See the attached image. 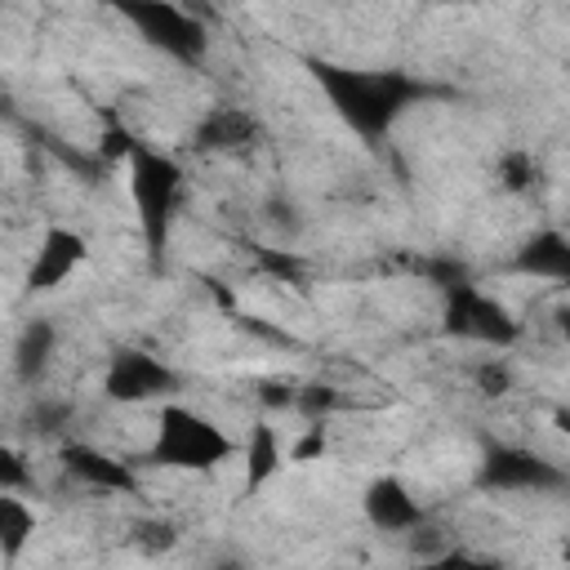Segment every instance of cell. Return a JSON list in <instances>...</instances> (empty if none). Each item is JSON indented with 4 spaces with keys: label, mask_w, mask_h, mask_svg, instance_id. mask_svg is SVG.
I'll list each match as a JSON object with an SVG mask.
<instances>
[{
    "label": "cell",
    "mask_w": 570,
    "mask_h": 570,
    "mask_svg": "<svg viewBox=\"0 0 570 570\" xmlns=\"http://www.w3.org/2000/svg\"><path fill=\"white\" fill-rule=\"evenodd\" d=\"M129 191H134V205H138V218H142V232H147L151 249H160L165 232L174 223L178 191H183V169L165 151H151V147L134 142L129 147Z\"/></svg>",
    "instance_id": "3"
},
{
    "label": "cell",
    "mask_w": 570,
    "mask_h": 570,
    "mask_svg": "<svg viewBox=\"0 0 570 570\" xmlns=\"http://www.w3.org/2000/svg\"><path fill=\"white\" fill-rule=\"evenodd\" d=\"M196 147L205 151H245L258 142V120L245 107H209L196 120Z\"/></svg>",
    "instance_id": "10"
},
{
    "label": "cell",
    "mask_w": 570,
    "mask_h": 570,
    "mask_svg": "<svg viewBox=\"0 0 570 570\" xmlns=\"http://www.w3.org/2000/svg\"><path fill=\"white\" fill-rule=\"evenodd\" d=\"M85 236H76L71 227H49L45 232V240H40V249H36V258H31V272H27V289L31 294H49V289H58L80 263H85Z\"/></svg>",
    "instance_id": "7"
},
{
    "label": "cell",
    "mask_w": 570,
    "mask_h": 570,
    "mask_svg": "<svg viewBox=\"0 0 570 570\" xmlns=\"http://www.w3.org/2000/svg\"><path fill=\"white\" fill-rule=\"evenodd\" d=\"M365 517H370V525H379L387 534H410L419 521H428V508L410 494V485L401 476H379L365 490Z\"/></svg>",
    "instance_id": "9"
},
{
    "label": "cell",
    "mask_w": 570,
    "mask_h": 570,
    "mask_svg": "<svg viewBox=\"0 0 570 570\" xmlns=\"http://www.w3.org/2000/svg\"><path fill=\"white\" fill-rule=\"evenodd\" d=\"M134 543H138L142 557H165V552L178 548V530L169 521H160V517H142L134 525Z\"/></svg>",
    "instance_id": "17"
},
{
    "label": "cell",
    "mask_w": 570,
    "mask_h": 570,
    "mask_svg": "<svg viewBox=\"0 0 570 570\" xmlns=\"http://www.w3.org/2000/svg\"><path fill=\"white\" fill-rule=\"evenodd\" d=\"M566 263H570V249H566V240L557 232L534 236L525 245V254H521V267L534 272V276H548V281H561L566 276Z\"/></svg>",
    "instance_id": "15"
},
{
    "label": "cell",
    "mask_w": 570,
    "mask_h": 570,
    "mask_svg": "<svg viewBox=\"0 0 570 570\" xmlns=\"http://www.w3.org/2000/svg\"><path fill=\"white\" fill-rule=\"evenodd\" d=\"M53 352H58V330L45 316L27 321L22 334H18V343H13V379L27 383V387L40 383L45 370L53 365Z\"/></svg>",
    "instance_id": "12"
},
{
    "label": "cell",
    "mask_w": 570,
    "mask_h": 570,
    "mask_svg": "<svg viewBox=\"0 0 570 570\" xmlns=\"http://www.w3.org/2000/svg\"><path fill=\"white\" fill-rule=\"evenodd\" d=\"M534 160H530V151H508L503 160H499V183L508 187V191H525L530 183H534Z\"/></svg>",
    "instance_id": "19"
},
{
    "label": "cell",
    "mask_w": 570,
    "mask_h": 570,
    "mask_svg": "<svg viewBox=\"0 0 570 570\" xmlns=\"http://www.w3.org/2000/svg\"><path fill=\"white\" fill-rule=\"evenodd\" d=\"M125 18L142 31L147 45L165 49L178 62H196L209 49V31L196 22L191 9H178V4H142V9H125Z\"/></svg>",
    "instance_id": "4"
},
{
    "label": "cell",
    "mask_w": 570,
    "mask_h": 570,
    "mask_svg": "<svg viewBox=\"0 0 570 570\" xmlns=\"http://www.w3.org/2000/svg\"><path fill=\"white\" fill-rule=\"evenodd\" d=\"M209 570H249V566H245V561H236V557H218Z\"/></svg>",
    "instance_id": "21"
},
{
    "label": "cell",
    "mask_w": 570,
    "mask_h": 570,
    "mask_svg": "<svg viewBox=\"0 0 570 570\" xmlns=\"http://www.w3.org/2000/svg\"><path fill=\"white\" fill-rule=\"evenodd\" d=\"M236 441L214 423L205 419L200 410L191 405H178V401H165L160 414H156V436H151V463L156 468H178V472H209V468H223L236 459Z\"/></svg>",
    "instance_id": "1"
},
{
    "label": "cell",
    "mask_w": 570,
    "mask_h": 570,
    "mask_svg": "<svg viewBox=\"0 0 570 570\" xmlns=\"http://www.w3.org/2000/svg\"><path fill=\"white\" fill-rule=\"evenodd\" d=\"M31 485V463L22 450L0 441V494H22Z\"/></svg>",
    "instance_id": "18"
},
{
    "label": "cell",
    "mask_w": 570,
    "mask_h": 570,
    "mask_svg": "<svg viewBox=\"0 0 570 570\" xmlns=\"http://www.w3.org/2000/svg\"><path fill=\"white\" fill-rule=\"evenodd\" d=\"M481 481L485 485H499V490H534V485H557L561 472L548 468L543 459H534L530 450H494L485 463H481Z\"/></svg>",
    "instance_id": "11"
},
{
    "label": "cell",
    "mask_w": 570,
    "mask_h": 570,
    "mask_svg": "<svg viewBox=\"0 0 570 570\" xmlns=\"http://www.w3.org/2000/svg\"><path fill=\"white\" fill-rule=\"evenodd\" d=\"M472 379H476V387H481L485 396H503V392H512V370H508L499 356L481 361V365L472 370Z\"/></svg>",
    "instance_id": "20"
},
{
    "label": "cell",
    "mask_w": 570,
    "mask_h": 570,
    "mask_svg": "<svg viewBox=\"0 0 570 570\" xmlns=\"http://www.w3.org/2000/svg\"><path fill=\"white\" fill-rule=\"evenodd\" d=\"M321 85H325L330 102L365 138H379L419 94V85L396 71H352V67H321Z\"/></svg>",
    "instance_id": "2"
},
{
    "label": "cell",
    "mask_w": 570,
    "mask_h": 570,
    "mask_svg": "<svg viewBox=\"0 0 570 570\" xmlns=\"http://www.w3.org/2000/svg\"><path fill=\"white\" fill-rule=\"evenodd\" d=\"M71 401H62V396H36L31 401V414H27V423H31V432L36 436H58V432H67L71 428Z\"/></svg>",
    "instance_id": "16"
},
{
    "label": "cell",
    "mask_w": 570,
    "mask_h": 570,
    "mask_svg": "<svg viewBox=\"0 0 570 570\" xmlns=\"http://www.w3.org/2000/svg\"><path fill=\"white\" fill-rule=\"evenodd\" d=\"M62 468H67V476H76V481L89 485V490H107V494H129V490H138V476H134L129 463H120L116 454H107V450H98V445H85V441L62 445Z\"/></svg>",
    "instance_id": "8"
},
{
    "label": "cell",
    "mask_w": 570,
    "mask_h": 570,
    "mask_svg": "<svg viewBox=\"0 0 570 570\" xmlns=\"http://www.w3.org/2000/svg\"><path fill=\"white\" fill-rule=\"evenodd\" d=\"M178 387V370L165 365L160 356L151 352H116L107 361V374H102V392L107 401H120V405H134V401H160Z\"/></svg>",
    "instance_id": "5"
},
{
    "label": "cell",
    "mask_w": 570,
    "mask_h": 570,
    "mask_svg": "<svg viewBox=\"0 0 570 570\" xmlns=\"http://www.w3.org/2000/svg\"><path fill=\"white\" fill-rule=\"evenodd\" d=\"M281 463H285V445H281L276 428L272 423H254V432L245 441V485H263Z\"/></svg>",
    "instance_id": "13"
},
{
    "label": "cell",
    "mask_w": 570,
    "mask_h": 570,
    "mask_svg": "<svg viewBox=\"0 0 570 570\" xmlns=\"http://www.w3.org/2000/svg\"><path fill=\"white\" fill-rule=\"evenodd\" d=\"M445 298H450V303H445V321H450L454 334L476 338V343H490V347L517 338L512 316H508L490 294H481L476 285H454V289H445Z\"/></svg>",
    "instance_id": "6"
},
{
    "label": "cell",
    "mask_w": 570,
    "mask_h": 570,
    "mask_svg": "<svg viewBox=\"0 0 570 570\" xmlns=\"http://www.w3.org/2000/svg\"><path fill=\"white\" fill-rule=\"evenodd\" d=\"M36 534V512L27 508L22 494H0V557L13 561Z\"/></svg>",
    "instance_id": "14"
}]
</instances>
